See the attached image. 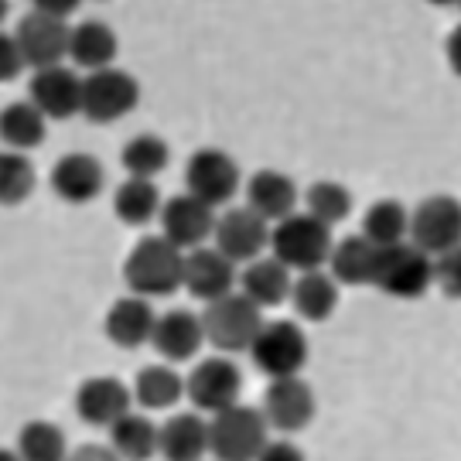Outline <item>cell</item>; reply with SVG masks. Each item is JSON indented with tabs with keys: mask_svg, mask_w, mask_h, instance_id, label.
I'll use <instances>...</instances> for the list:
<instances>
[{
	"mask_svg": "<svg viewBox=\"0 0 461 461\" xmlns=\"http://www.w3.org/2000/svg\"><path fill=\"white\" fill-rule=\"evenodd\" d=\"M161 205H165L161 192L148 178H127L113 192V212L127 226H144V222H150L154 215H161Z\"/></svg>",
	"mask_w": 461,
	"mask_h": 461,
	"instance_id": "4dcf8cb0",
	"label": "cell"
},
{
	"mask_svg": "<svg viewBox=\"0 0 461 461\" xmlns=\"http://www.w3.org/2000/svg\"><path fill=\"white\" fill-rule=\"evenodd\" d=\"M154 325H158V314L150 308L148 297H120L110 314H106V339L120 348H140L154 339Z\"/></svg>",
	"mask_w": 461,
	"mask_h": 461,
	"instance_id": "44dd1931",
	"label": "cell"
},
{
	"mask_svg": "<svg viewBox=\"0 0 461 461\" xmlns=\"http://www.w3.org/2000/svg\"><path fill=\"white\" fill-rule=\"evenodd\" d=\"M21 68H24V55H21V49H17V38L14 34L0 32V83L17 79Z\"/></svg>",
	"mask_w": 461,
	"mask_h": 461,
	"instance_id": "8d00e7d4",
	"label": "cell"
},
{
	"mask_svg": "<svg viewBox=\"0 0 461 461\" xmlns=\"http://www.w3.org/2000/svg\"><path fill=\"white\" fill-rule=\"evenodd\" d=\"M458 7H461V0H458Z\"/></svg>",
	"mask_w": 461,
	"mask_h": 461,
	"instance_id": "f6af8a7d",
	"label": "cell"
},
{
	"mask_svg": "<svg viewBox=\"0 0 461 461\" xmlns=\"http://www.w3.org/2000/svg\"><path fill=\"white\" fill-rule=\"evenodd\" d=\"M434 284L445 291L447 297L461 301V247L447 249L434 260Z\"/></svg>",
	"mask_w": 461,
	"mask_h": 461,
	"instance_id": "d590c367",
	"label": "cell"
},
{
	"mask_svg": "<svg viewBox=\"0 0 461 461\" xmlns=\"http://www.w3.org/2000/svg\"><path fill=\"white\" fill-rule=\"evenodd\" d=\"M28 103H34L45 120H68L83 113V79L68 66L38 68L28 83Z\"/></svg>",
	"mask_w": 461,
	"mask_h": 461,
	"instance_id": "9a60e30c",
	"label": "cell"
},
{
	"mask_svg": "<svg viewBox=\"0 0 461 461\" xmlns=\"http://www.w3.org/2000/svg\"><path fill=\"white\" fill-rule=\"evenodd\" d=\"M0 461H21V458H17V451H11V447H0Z\"/></svg>",
	"mask_w": 461,
	"mask_h": 461,
	"instance_id": "b9f144b4",
	"label": "cell"
},
{
	"mask_svg": "<svg viewBox=\"0 0 461 461\" xmlns=\"http://www.w3.org/2000/svg\"><path fill=\"white\" fill-rule=\"evenodd\" d=\"M247 205L267 222H280L287 215H294L297 205V185L274 167H264L257 175H249L247 182Z\"/></svg>",
	"mask_w": 461,
	"mask_h": 461,
	"instance_id": "7402d4cb",
	"label": "cell"
},
{
	"mask_svg": "<svg viewBox=\"0 0 461 461\" xmlns=\"http://www.w3.org/2000/svg\"><path fill=\"white\" fill-rule=\"evenodd\" d=\"M291 304L304 321H325L339 308V280L325 270H308L291 287Z\"/></svg>",
	"mask_w": 461,
	"mask_h": 461,
	"instance_id": "4316f807",
	"label": "cell"
},
{
	"mask_svg": "<svg viewBox=\"0 0 461 461\" xmlns=\"http://www.w3.org/2000/svg\"><path fill=\"white\" fill-rule=\"evenodd\" d=\"M140 99V86L123 68H99L83 79V116L89 123H116Z\"/></svg>",
	"mask_w": 461,
	"mask_h": 461,
	"instance_id": "ba28073f",
	"label": "cell"
},
{
	"mask_svg": "<svg viewBox=\"0 0 461 461\" xmlns=\"http://www.w3.org/2000/svg\"><path fill=\"white\" fill-rule=\"evenodd\" d=\"M304 205H308V215H314L318 222L335 226L352 212V195L342 182H314L304 192Z\"/></svg>",
	"mask_w": 461,
	"mask_h": 461,
	"instance_id": "e575fe53",
	"label": "cell"
},
{
	"mask_svg": "<svg viewBox=\"0 0 461 461\" xmlns=\"http://www.w3.org/2000/svg\"><path fill=\"white\" fill-rule=\"evenodd\" d=\"M445 55H447V66H451V72H455V76L461 79V24L451 34H447Z\"/></svg>",
	"mask_w": 461,
	"mask_h": 461,
	"instance_id": "60d3db41",
	"label": "cell"
},
{
	"mask_svg": "<svg viewBox=\"0 0 461 461\" xmlns=\"http://www.w3.org/2000/svg\"><path fill=\"white\" fill-rule=\"evenodd\" d=\"M17 458L21 461H68L66 430L51 420H32L17 434Z\"/></svg>",
	"mask_w": 461,
	"mask_h": 461,
	"instance_id": "1f68e13d",
	"label": "cell"
},
{
	"mask_svg": "<svg viewBox=\"0 0 461 461\" xmlns=\"http://www.w3.org/2000/svg\"><path fill=\"white\" fill-rule=\"evenodd\" d=\"M434 284V257H428L413 243H396V247H383L376 260V280L383 294L400 297V301H413V297L428 294Z\"/></svg>",
	"mask_w": 461,
	"mask_h": 461,
	"instance_id": "5b68a950",
	"label": "cell"
},
{
	"mask_svg": "<svg viewBox=\"0 0 461 461\" xmlns=\"http://www.w3.org/2000/svg\"><path fill=\"white\" fill-rule=\"evenodd\" d=\"M158 219H161V236L185 253L205 247V240L215 232V209L188 192L167 198Z\"/></svg>",
	"mask_w": 461,
	"mask_h": 461,
	"instance_id": "5bb4252c",
	"label": "cell"
},
{
	"mask_svg": "<svg viewBox=\"0 0 461 461\" xmlns=\"http://www.w3.org/2000/svg\"><path fill=\"white\" fill-rule=\"evenodd\" d=\"M123 280L137 297H171L185 284V249L165 236H144L123 260Z\"/></svg>",
	"mask_w": 461,
	"mask_h": 461,
	"instance_id": "6da1fadb",
	"label": "cell"
},
{
	"mask_svg": "<svg viewBox=\"0 0 461 461\" xmlns=\"http://www.w3.org/2000/svg\"><path fill=\"white\" fill-rule=\"evenodd\" d=\"M215 249L226 253L232 264H253L260 253L270 249V222L260 219L249 205L230 209L226 215L215 219Z\"/></svg>",
	"mask_w": 461,
	"mask_h": 461,
	"instance_id": "7c38bea8",
	"label": "cell"
},
{
	"mask_svg": "<svg viewBox=\"0 0 461 461\" xmlns=\"http://www.w3.org/2000/svg\"><path fill=\"white\" fill-rule=\"evenodd\" d=\"M45 127L49 120L34 103H11L0 110V140L7 150H21L28 154L45 140Z\"/></svg>",
	"mask_w": 461,
	"mask_h": 461,
	"instance_id": "f1b7e54d",
	"label": "cell"
},
{
	"mask_svg": "<svg viewBox=\"0 0 461 461\" xmlns=\"http://www.w3.org/2000/svg\"><path fill=\"white\" fill-rule=\"evenodd\" d=\"M14 38L21 55H24V66H32L38 72V68L62 66V59H68L72 28H68L66 21H59V17L32 11L28 17H21Z\"/></svg>",
	"mask_w": 461,
	"mask_h": 461,
	"instance_id": "4fadbf2b",
	"label": "cell"
},
{
	"mask_svg": "<svg viewBox=\"0 0 461 461\" xmlns=\"http://www.w3.org/2000/svg\"><path fill=\"white\" fill-rule=\"evenodd\" d=\"M133 411V390L116 376H93L76 390V413L89 428H113Z\"/></svg>",
	"mask_w": 461,
	"mask_h": 461,
	"instance_id": "2e32d148",
	"label": "cell"
},
{
	"mask_svg": "<svg viewBox=\"0 0 461 461\" xmlns=\"http://www.w3.org/2000/svg\"><path fill=\"white\" fill-rule=\"evenodd\" d=\"M7 7H11V4H7V0H0V24H4V17H7Z\"/></svg>",
	"mask_w": 461,
	"mask_h": 461,
	"instance_id": "ee69618b",
	"label": "cell"
},
{
	"mask_svg": "<svg viewBox=\"0 0 461 461\" xmlns=\"http://www.w3.org/2000/svg\"><path fill=\"white\" fill-rule=\"evenodd\" d=\"M428 4H434V7H451V4H458V0H428Z\"/></svg>",
	"mask_w": 461,
	"mask_h": 461,
	"instance_id": "7bdbcfd3",
	"label": "cell"
},
{
	"mask_svg": "<svg viewBox=\"0 0 461 461\" xmlns=\"http://www.w3.org/2000/svg\"><path fill=\"white\" fill-rule=\"evenodd\" d=\"M236 264L226 253L215 247H198L185 253V284L188 294L202 297V301H219V297L232 294L236 287Z\"/></svg>",
	"mask_w": 461,
	"mask_h": 461,
	"instance_id": "e0dca14e",
	"label": "cell"
},
{
	"mask_svg": "<svg viewBox=\"0 0 461 461\" xmlns=\"http://www.w3.org/2000/svg\"><path fill=\"white\" fill-rule=\"evenodd\" d=\"M240 284H243V294L257 308H277L284 301H291L294 277H291V270L280 264L277 257H260V260L243 267Z\"/></svg>",
	"mask_w": 461,
	"mask_h": 461,
	"instance_id": "cb8c5ba5",
	"label": "cell"
},
{
	"mask_svg": "<svg viewBox=\"0 0 461 461\" xmlns=\"http://www.w3.org/2000/svg\"><path fill=\"white\" fill-rule=\"evenodd\" d=\"M150 346L158 348V356L167 363H185L198 356V348L205 346V325L202 314L188 312V308H171L158 318L154 325V339Z\"/></svg>",
	"mask_w": 461,
	"mask_h": 461,
	"instance_id": "d6986e66",
	"label": "cell"
},
{
	"mask_svg": "<svg viewBox=\"0 0 461 461\" xmlns=\"http://www.w3.org/2000/svg\"><path fill=\"white\" fill-rule=\"evenodd\" d=\"M34 11L38 14H49V17H59V21H66V17H72L76 11H79V4L83 0H32Z\"/></svg>",
	"mask_w": 461,
	"mask_h": 461,
	"instance_id": "f35d334b",
	"label": "cell"
},
{
	"mask_svg": "<svg viewBox=\"0 0 461 461\" xmlns=\"http://www.w3.org/2000/svg\"><path fill=\"white\" fill-rule=\"evenodd\" d=\"M185 188L188 195L202 198L205 205H226L240 192V165L232 154L219 148H202L185 165Z\"/></svg>",
	"mask_w": 461,
	"mask_h": 461,
	"instance_id": "30bf717a",
	"label": "cell"
},
{
	"mask_svg": "<svg viewBox=\"0 0 461 461\" xmlns=\"http://www.w3.org/2000/svg\"><path fill=\"white\" fill-rule=\"evenodd\" d=\"M103 182H106V171L99 165V158L86 154V150L62 154L51 167V192L68 205L93 202L103 192Z\"/></svg>",
	"mask_w": 461,
	"mask_h": 461,
	"instance_id": "ac0fdd59",
	"label": "cell"
},
{
	"mask_svg": "<svg viewBox=\"0 0 461 461\" xmlns=\"http://www.w3.org/2000/svg\"><path fill=\"white\" fill-rule=\"evenodd\" d=\"M257 461H304V451L294 441H267Z\"/></svg>",
	"mask_w": 461,
	"mask_h": 461,
	"instance_id": "74e56055",
	"label": "cell"
},
{
	"mask_svg": "<svg viewBox=\"0 0 461 461\" xmlns=\"http://www.w3.org/2000/svg\"><path fill=\"white\" fill-rule=\"evenodd\" d=\"M158 430L148 413L131 411L110 428V447L120 461H150L158 455Z\"/></svg>",
	"mask_w": 461,
	"mask_h": 461,
	"instance_id": "83f0119b",
	"label": "cell"
},
{
	"mask_svg": "<svg viewBox=\"0 0 461 461\" xmlns=\"http://www.w3.org/2000/svg\"><path fill=\"white\" fill-rule=\"evenodd\" d=\"M331 226L318 222L308 212H294L287 219L274 222L270 230V257H277L280 264L291 274H308V270H321L331 257Z\"/></svg>",
	"mask_w": 461,
	"mask_h": 461,
	"instance_id": "7a4b0ae2",
	"label": "cell"
},
{
	"mask_svg": "<svg viewBox=\"0 0 461 461\" xmlns=\"http://www.w3.org/2000/svg\"><path fill=\"white\" fill-rule=\"evenodd\" d=\"M68 461H120V458H116V451L110 445H79L68 455Z\"/></svg>",
	"mask_w": 461,
	"mask_h": 461,
	"instance_id": "ab89813d",
	"label": "cell"
},
{
	"mask_svg": "<svg viewBox=\"0 0 461 461\" xmlns=\"http://www.w3.org/2000/svg\"><path fill=\"white\" fill-rule=\"evenodd\" d=\"M264 413L247 403H236L209 417V455L215 461H257V455L264 451L267 438Z\"/></svg>",
	"mask_w": 461,
	"mask_h": 461,
	"instance_id": "277c9868",
	"label": "cell"
},
{
	"mask_svg": "<svg viewBox=\"0 0 461 461\" xmlns=\"http://www.w3.org/2000/svg\"><path fill=\"white\" fill-rule=\"evenodd\" d=\"M185 396V376L171 363L144 366L133 379V400L144 411H171Z\"/></svg>",
	"mask_w": 461,
	"mask_h": 461,
	"instance_id": "484cf974",
	"label": "cell"
},
{
	"mask_svg": "<svg viewBox=\"0 0 461 461\" xmlns=\"http://www.w3.org/2000/svg\"><path fill=\"white\" fill-rule=\"evenodd\" d=\"M167 161H171V150L154 133H137L120 150V165L127 171V178H148V182H154V175H161Z\"/></svg>",
	"mask_w": 461,
	"mask_h": 461,
	"instance_id": "d6a6232c",
	"label": "cell"
},
{
	"mask_svg": "<svg viewBox=\"0 0 461 461\" xmlns=\"http://www.w3.org/2000/svg\"><path fill=\"white\" fill-rule=\"evenodd\" d=\"M314 390L301 376H284L270 379V386L264 390V413L267 428L280 430V434H297L314 420Z\"/></svg>",
	"mask_w": 461,
	"mask_h": 461,
	"instance_id": "8fae6325",
	"label": "cell"
},
{
	"mask_svg": "<svg viewBox=\"0 0 461 461\" xmlns=\"http://www.w3.org/2000/svg\"><path fill=\"white\" fill-rule=\"evenodd\" d=\"M240 393H243V373L230 356L202 359L185 379V396L192 400L198 413H219L226 407H236Z\"/></svg>",
	"mask_w": 461,
	"mask_h": 461,
	"instance_id": "52a82bcc",
	"label": "cell"
},
{
	"mask_svg": "<svg viewBox=\"0 0 461 461\" xmlns=\"http://www.w3.org/2000/svg\"><path fill=\"white\" fill-rule=\"evenodd\" d=\"M34 165L21 150H0V205H21L34 192Z\"/></svg>",
	"mask_w": 461,
	"mask_h": 461,
	"instance_id": "836d02e7",
	"label": "cell"
},
{
	"mask_svg": "<svg viewBox=\"0 0 461 461\" xmlns=\"http://www.w3.org/2000/svg\"><path fill=\"white\" fill-rule=\"evenodd\" d=\"M249 356L267 379L301 376L308 363V335L294 321H264L260 335L249 346Z\"/></svg>",
	"mask_w": 461,
	"mask_h": 461,
	"instance_id": "8992f818",
	"label": "cell"
},
{
	"mask_svg": "<svg viewBox=\"0 0 461 461\" xmlns=\"http://www.w3.org/2000/svg\"><path fill=\"white\" fill-rule=\"evenodd\" d=\"M376 260L379 247L369 243L363 232L359 236H346L331 247L329 257V274L346 287H373L376 280Z\"/></svg>",
	"mask_w": 461,
	"mask_h": 461,
	"instance_id": "603a6c76",
	"label": "cell"
},
{
	"mask_svg": "<svg viewBox=\"0 0 461 461\" xmlns=\"http://www.w3.org/2000/svg\"><path fill=\"white\" fill-rule=\"evenodd\" d=\"M202 325H205V342L215 352H249L253 339L264 329V308H257L243 291L226 294L219 301H209L202 312Z\"/></svg>",
	"mask_w": 461,
	"mask_h": 461,
	"instance_id": "3957f363",
	"label": "cell"
},
{
	"mask_svg": "<svg viewBox=\"0 0 461 461\" xmlns=\"http://www.w3.org/2000/svg\"><path fill=\"white\" fill-rule=\"evenodd\" d=\"M363 236L369 243H376L379 249L407 243V236H411V212L400 202H393V198H379V202H373L366 209Z\"/></svg>",
	"mask_w": 461,
	"mask_h": 461,
	"instance_id": "f546056e",
	"label": "cell"
},
{
	"mask_svg": "<svg viewBox=\"0 0 461 461\" xmlns=\"http://www.w3.org/2000/svg\"><path fill=\"white\" fill-rule=\"evenodd\" d=\"M411 243L428 257L461 247V202L455 195H430L411 212Z\"/></svg>",
	"mask_w": 461,
	"mask_h": 461,
	"instance_id": "9c48e42d",
	"label": "cell"
},
{
	"mask_svg": "<svg viewBox=\"0 0 461 461\" xmlns=\"http://www.w3.org/2000/svg\"><path fill=\"white\" fill-rule=\"evenodd\" d=\"M158 455L165 461H205L209 420L198 411L171 413L158 430Z\"/></svg>",
	"mask_w": 461,
	"mask_h": 461,
	"instance_id": "ffe728a7",
	"label": "cell"
},
{
	"mask_svg": "<svg viewBox=\"0 0 461 461\" xmlns=\"http://www.w3.org/2000/svg\"><path fill=\"white\" fill-rule=\"evenodd\" d=\"M120 51L116 32L103 21H83L79 28H72V41H68V59L79 68L99 72V68H110Z\"/></svg>",
	"mask_w": 461,
	"mask_h": 461,
	"instance_id": "d4e9b609",
	"label": "cell"
}]
</instances>
